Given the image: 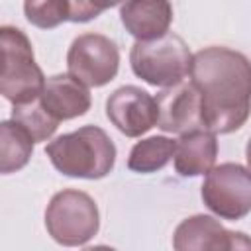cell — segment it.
Segmentation results:
<instances>
[{"mask_svg": "<svg viewBox=\"0 0 251 251\" xmlns=\"http://www.w3.org/2000/svg\"><path fill=\"white\" fill-rule=\"evenodd\" d=\"M120 49L102 33H82L73 39L67 53V71L88 88H98L116 78Z\"/></svg>", "mask_w": 251, "mask_h": 251, "instance_id": "cell-7", "label": "cell"}, {"mask_svg": "<svg viewBox=\"0 0 251 251\" xmlns=\"http://www.w3.org/2000/svg\"><path fill=\"white\" fill-rule=\"evenodd\" d=\"M245 159H247V169L251 171V137H249L247 147H245Z\"/></svg>", "mask_w": 251, "mask_h": 251, "instance_id": "cell-19", "label": "cell"}, {"mask_svg": "<svg viewBox=\"0 0 251 251\" xmlns=\"http://www.w3.org/2000/svg\"><path fill=\"white\" fill-rule=\"evenodd\" d=\"M190 80L202 100V124L218 133L239 129L251 114V61L229 47L210 45L194 53Z\"/></svg>", "mask_w": 251, "mask_h": 251, "instance_id": "cell-1", "label": "cell"}, {"mask_svg": "<svg viewBox=\"0 0 251 251\" xmlns=\"http://www.w3.org/2000/svg\"><path fill=\"white\" fill-rule=\"evenodd\" d=\"M218 157L216 133L206 127H196L180 133L175 149V171L180 176H200L206 175Z\"/></svg>", "mask_w": 251, "mask_h": 251, "instance_id": "cell-13", "label": "cell"}, {"mask_svg": "<svg viewBox=\"0 0 251 251\" xmlns=\"http://www.w3.org/2000/svg\"><path fill=\"white\" fill-rule=\"evenodd\" d=\"M120 20L135 39H155L169 31L173 6L171 0H126L120 8Z\"/></svg>", "mask_w": 251, "mask_h": 251, "instance_id": "cell-12", "label": "cell"}, {"mask_svg": "<svg viewBox=\"0 0 251 251\" xmlns=\"http://www.w3.org/2000/svg\"><path fill=\"white\" fill-rule=\"evenodd\" d=\"M45 227L59 245H84L98 233V206L94 198L82 190H61L53 194L45 208Z\"/></svg>", "mask_w": 251, "mask_h": 251, "instance_id": "cell-5", "label": "cell"}, {"mask_svg": "<svg viewBox=\"0 0 251 251\" xmlns=\"http://www.w3.org/2000/svg\"><path fill=\"white\" fill-rule=\"evenodd\" d=\"M12 120L18 122L33 137V141H47L61 124L43 108L39 98L25 104H16L12 108Z\"/></svg>", "mask_w": 251, "mask_h": 251, "instance_id": "cell-16", "label": "cell"}, {"mask_svg": "<svg viewBox=\"0 0 251 251\" xmlns=\"http://www.w3.org/2000/svg\"><path fill=\"white\" fill-rule=\"evenodd\" d=\"M176 141L165 135H151L137 141L127 157V169L133 173L149 175L161 171L175 157Z\"/></svg>", "mask_w": 251, "mask_h": 251, "instance_id": "cell-15", "label": "cell"}, {"mask_svg": "<svg viewBox=\"0 0 251 251\" xmlns=\"http://www.w3.org/2000/svg\"><path fill=\"white\" fill-rule=\"evenodd\" d=\"M173 247L176 251H231V249H251V239L241 231L226 229L216 218L206 214H196L184 218L175 233Z\"/></svg>", "mask_w": 251, "mask_h": 251, "instance_id": "cell-9", "label": "cell"}, {"mask_svg": "<svg viewBox=\"0 0 251 251\" xmlns=\"http://www.w3.org/2000/svg\"><path fill=\"white\" fill-rule=\"evenodd\" d=\"M45 155L65 176L98 180L112 173L116 145L98 126H82L47 143Z\"/></svg>", "mask_w": 251, "mask_h": 251, "instance_id": "cell-2", "label": "cell"}, {"mask_svg": "<svg viewBox=\"0 0 251 251\" xmlns=\"http://www.w3.org/2000/svg\"><path fill=\"white\" fill-rule=\"evenodd\" d=\"M210 212L224 220H241L251 212V171L239 163H222L206 173L200 188Z\"/></svg>", "mask_w": 251, "mask_h": 251, "instance_id": "cell-6", "label": "cell"}, {"mask_svg": "<svg viewBox=\"0 0 251 251\" xmlns=\"http://www.w3.org/2000/svg\"><path fill=\"white\" fill-rule=\"evenodd\" d=\"M2 45V73H0V94L16 104H25L39 98L45 76L35 63L33 47L27 35L12 25L0 27Z\"/></svg>", "mask_w": 251, "mask_h": 251, "instance_id": "cell-4", "label": "cell"}, {"mask_svg": "<svg viewBox=\"0 0 251 251\" xmlns=\"http://www.w3.org/2000/svg\"><path fill=\"white\" fill-rule=\"evenodd\" d=\"M118 6L116 0H69V22L84 24L98 18L104 10Z\"/></svg>", "mask_w": 251, "mask_h": 251, "instance_id": "cell-18", "label": "cell"}, {"mask_svg": "<svg viewBox=\"0 0 251 251\" xmlns=\"http://www.w3.org/2000/svg\"><path fill=\"white\" fill-rule=\"evenodd\" d=\"M24 14L39 29H53L69 20V0H24Z\"/></svg>", "mask_w": 251, "mask_h": 251, "instance_id": "cell-17", "label": "cell"}, {"mask_svg": "<svg viewBox=\"0 0 251 251\" xmlns=\"http://www.w3.org/2000/svg\"><path fill=\"white\" fill-rule=\"evenodd\" d=\"M192 53L184 39L167 31L155 39H137L129 51V65L135 76L151 86H173L184 80L192 69Z\"/></svg>", "mask_w": 251, "mask_h": 251, "instance_id": "cell-3", "label": "cell"}, {"mask_svg": "<svg viewBox=\"0 0 251 251\" xmlns=\"http://www.w3.org/2000/svg\"><path fill=\"white\" fill-rule=\"evenodd\" d=\"M106 116L127 137L147 133L159 120L157 100L143 88L127 84L116 88L106 100Z\"/></svg>", "mask_w": 251, "mask_h": 251, "instance_id": "cell-8", "label": "cell"}, {"mask_svg": "<svg viewBox=\"0 0 251 251\" xmlns=\"http://www.w3.org/2000/svg\"><path fill=\"white\" fill-rule=\"evenodd\" d=\"M39 102L57 122L84 116L92 104L88 86L73 78L69 73L49 76L39 94Z\"/></svg>", "mask_w": 251, "mask_h": 251, "instance_id": "cell-11", "label": "cell"}, {"mask_svg": "<svg viewBox=\"0 0 251 251\" xmlns=\"http://www.w3.org/2000/svg\"><path fill=\"white\" fill-rule=\"evenodd\" d=\"M159 108L157 126L167 133H186L202 124V100L192 80H180L173 86H165L155 96Z\"/></svg>", "mask_w": 251, "mask_h": 251, "instance_id": "cell-10", "label": "cell"}, {"mask_svg": "<svg viewBox=\"0 0 251 251\" xmlns=\"http://www.w3.org/2000/svg\"><path fill=\"white\" fill-rule=\"evenodd\" d=\"M33 137L14 120L0 124V173L10 175L24 169L33 153Z\"/></svg>", "mask_w": 251, "mask_h": 251, "instance_id": "cell-14", "label": "cell"}]
</instances>
